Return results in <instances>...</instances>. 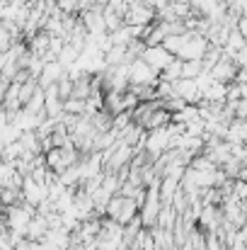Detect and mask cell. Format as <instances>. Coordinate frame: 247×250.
<instances>
[{
	"mask_svg": "<svg viewBox=\"0 0 247 250\" xmlns=\"http://www.w3.org/2000/svg\"><path fill=\"white\" fill-rule=\"evenodd\" d=\"M138 204L131 199V197H121V194H114L112 199H109V204H107V211H104V216H109V219H114V221H119L121 226H126L131 219H136L138 216Z\"/></svg>",
	"mask_w": 247,
	"mask_h": 250,
	"instance_id": "6da1fadb",
	"label": "cell"
},
{
	"mask_svg": "<svg viewBox=\"0 0 247 250\" xmlns=\"http://www.w3.org/2000/svg\"><path fill=\"white\" fill-rule=\"evenodd\" d=\"M34 214H37V207L24 202V199H19L17 204L7 207V226H10V231H17V233L27 236V224L32 221Z\"/></svg>",
	"mask_w": 247,
	"mask_h": 250,
	"instance_id": "7a4b0ae2",
	"label": "cell"
},
{
	"mask_svg": "<svg viewBox=\"0 0 247 250\" xmlns=\"http://www.w3.org/2000/svg\"><path fill=\"white\" fill-rule=\"evenodd\" d=\"M160 209H163V202H160L158 185L146 187V202H143V207H141V211H138V216H141V221H143L146 229H153V226L158 224V214H160Z\"/></svg>",
	"mask_w": 247,
	"mask_h": 250,
	"instance_id": "3957f363",
	"label": "cell"
},
{
	"mask_svg": "<svg viewBox=\"0 0 247 250\" xmlns=\"http://www.w3.org/2000/svg\"><path fill=\"white\" fill-rule=\"evenodd\" d=\"M206 49H209V39H206L204 34H199V32H187V39H184V44H182L177 59H182V61H201L204 54H206Z\"/></svg>",
	"mask_w": 247,
	"mask_h": 250,
	"instance_id": "277c9868",
	"label": "cell"
},
{
	"mask_svg": "<svg viewBox=\"0 0 247 250\" xmlns=\"http://www.w3.org/2000/svg\"><path fill=\"white\" fill-rule=\"evenodd\" d=\"M155 22V10L146 2V0H129V10L124 15V24H138L146 27Z\"/></svg>",
	"mask_w": 247,
	"mask_h": 250,
	"instance_id": "5b68a950",
	"label": "cell"
},
{
	"mask_svg": "<svg viewBox=\"0 0 247 250\" xmlns=\"http://www.w3.org/2000/svg\"><path fill=\"white\" fill-rule=\"evenodd\" d=\"M170 146V129L160 126V129H151L148 136H146V156L148 161L153 163L155 158H160Z\"/></svg>",
	"mask_w": 247,
	"mask_h": 250,
	"instance_id": "8992f818",
	"label": "cell"
},
{
	"mask_svg": "<svg viewBox=\"0 0 247 250\" xmlns=\"http://www.w3.org/2000/svg\"><path fill=\"white\" fill-rule=\"evenodd\" d=\"M129 81H131V85H158L160 73L153 66H148L143 59H136L129 66Z\"/></svg>",
	"mask_w": 247,
	"mask_h": 250,
	"instance_id": "52a82bcc",
	"label": "cell"
},
{
	"mask_svg": "<svg viewBox=\"0 0 247 250\" xmlns=\"http://www.w3.org/2000/svg\"><path fill=\"white\" fill-rule=\"evenodd\" d=\"M80 22L85 24V29L90 34H104L107 32V24H104V7L102 5H92L90 10H85L78 15Z\"/></svg>",
	"mask_w": 247,
	"mask_h": 250,
	"instance_id": "ba28073f",
	"label": "cell"
},
{
	"mask_svg": "<svg viewBox=\"0 0 247 250\" xmlns=\"http://www.w3.org/2000/svg\"><path fill=\"white\" fill-rule=\"evenodd\" d=\"M174 95L182 97L187 104H199L204 100V95H201V90L196 85V78H179V81H174Z\"/></svg>",
	"mask_w": 247,
	"mask_h": 250,
	"instance_id": "9c48e42d",
	"label": "cell"
},
{
	"mask_svg": "<svg viewBox=\"0 0 247 250\" xmlns=\"http://www.w3.org/2000/svg\"><path fill=\"white\" fill-rule=\"evenodd\" d=\"M172 59H174V56H172V54H170V51L165 49L163 44H155V46H146V51H143V61H146L148 66H153V68H155L158 73L163 71V68L167 66V63H170V61H172Z\"/></svg>",
	"mask_w": 247,
	"mask_h": 250,
	"instance_id": "30bf717a",
	"label": "cell"
},
{
	"mask_svg": "<svg viewBox=\"0 0 247 250\" xmlns=\"http://www.w3.org/2000/svg\"><path fill=\"white\" fill-rule=\"evenodd\" d=\"M211 76H213V81H221V83H233L235 81V76H238V66H235V61L233 59H228L226 54L221 56V61L209 71Z\"/></svg>",
	"mask_w": 247,
	"mask_h": 250,
	"instance_id": "8fae6325",
	"label": "cell"
},
{
	"mask_svg": "<svg viewBox=\"0 0 247 250\" xmlns=\"http://www.w3.org/2000/svg\"><path fill=\"white\" fill-rule=\"evenodd\" d=\"M66 73H68V68H66L61 61H49V63H44V71H41V76H39V87H49V85L58 83Z\"/></svg>",
	"mask_w": 247,
	"mask_h": 250,
	"instance_id": "7c38bea8",
	"label": "cell"
},
{
	"mask_svg": "<svg viewBox=\"0 0 247 250\" xmlns=\"http://www.w3.org/2000/svg\"><path fill=\"white\" fill-rule=\"evenodd\" d=\"M46 231H49V221H46V216L34 214L32 221L27 224V238H29V241H44Z\"/></svg>",
	"mask_w": 247,
	"mask_h": 250,
	"instance_id": "4fadbf2b",
	"label": "cell"
},
{
	"mask_svg": "<svg viewBox=\"0 0 247 250\" xmlns=\"http://www.w3.org/2000/svg\"><path fill=\"white\" fill-rule=\"evenodd\" d=\"M170 122H172V114L160 104V107H155V109L151 112V117L146 119L143 129H148V131H151V129H160V126H167Z\"/></svg>",
	"mask_w": 247,
	"mask_h": 250,
	"instance_id": "5bb4252c",
	"label": "cell"
},
{
	"mask_svg": "<svg viewBox=\"0 0 247 250\" xmlns=\"http://www.w3.org/2000/svg\"><path fill=\"white\" fill-rule=\"evenodd\" d=\"M19 144L24 146V151H29V153H34V156L44 153V148H41V139L37 136V131H34V129L22 131V134H19Z\"/></svg>",
	"mask_w": 247,
	"mask_h": 250,
	"instance_id": "9a60e30c",
	"label": "cell"
},
{
	"mask_svg": "<svg viewBox=\"0 0 247 250\" xmlns=\"http://www.w3.org/2000/svg\"><path fill=\"white\" fill-rule=\"evenodd\" d=\"M226 92H228V83L213 81V83L204 90V100H206V102H226Z\"/></svg>",
	"mask_w": 247,
	"mask_h": 250,
	"instance_id": "2e32d148",
	"label": "cell"
},
{
	"mask_svg": "<svg viewBox=\"0 0 247 250\" xmlns=\"http://www.w3.org/2000/svg\"><path fill=\"white\" fill-rule=\"evenodd\" d=\"M182 68H184V61L174 56L163 71H160V78H163V81H170V83H174V81H179V78H182Z\"/></svg>",
	"mask_w": 247,
	"mask_h": 250,
	"instance_id": "e0dca14e",
	"label": "cell"
},
{
	"mask_svg": "<svg viewBox=\"0 0 247 250\" xmlns=\"http://www.w3.org/2000/svg\"><path fill=\"white\" fill-rule=\"evenodd\" d=\"M199 117H201V114H199V104H184V109H179V112L172 114V122L189 124V122H194V119H199Z\"/></svg>",
	"mask_w": 247,
	"mask_h": 250,
	"instance_id": "ac0fdd59",
	"label": "cell"
},
{
	"mask_svg": "<svg viewBox=\"0 0 247 250\" xmlns=\"http://www.w3.org/2000/svg\"><path fill=\"white\" fill-rule=\"evenodd\" d=\"M80 54H82L80 49H76L71 42H66V44H63V49H61V54H58V61L68 68V66H73V63L80 59Z\"/></svg>",
	"mask_w": 247,
	"mask_h": 250,
	"instance_id": "d6986e66",
	"label": "cell"
},
{
	"mask_svg": "<svg viewBox=\"0 0 247 250\" xmlns=\"http://www.w3.org/2000/svg\"><path fill=\"white\" fill-rule=\"evenodd\" d=\"M104 61H107V66H121V63H129V59H126V46H112V49L104 54Z\"/></svg>",
	"mask_w": 247,
	"mask_h": 250,
	"instance_id": "ffe728a7",
	"label": "cell"
},
{
	"mask_svg": "<svg viewBox=\"0 0 247 250\" xmlns=\"http://www.w3.org/2000/svg\"><path fill=\"white\" fill-rule=\"evenodd\" d=\"M44 100H46L44 87H37V92L29 97V102L24 104V109H29V112H34V114H44V117H46V112H44Z\"/></svg>",
	"mask_w": 247,
	"mask_h": 250,
	"instance_id": "44dd1931",
	"label": "cell"
},
{
	"mask_svg": "<svg viewBox=\"0 0 247 250\" xmlns=\"http://www.w3.org/2000/svg\"><path fill=\"white\" fill-rule=\"evenodd\" d=\"M22 153H24V146H22V144H19V139H17V141H12V144H7V146L2 148V161L15 163Z\"/></svg>",
	"mask_w": 247,
	"mask_h": 250,
	"instance_id": "7402d4cb",
	"label": "cell"
},
{
	"mask_svg": "<svg viewBox=\"0 0 247 250\" xmlns=\"http://www.w3.org/2000/svg\"><path fill=\"white\" fill-rule=\"evenodd\" d=\"M15 175H17V167H15V163L0 161V187H10Z\"/></svg>",
	"mask_w": 247,
	"mask_h": 250,
	"instance_id": "603a6c76",
	"label": "cell"
},
{
	"mask_svg": "<svg viewBox=\"0 0 247 250\" xmlns=\"http://www.w3.org/2000/svg\"><path fill=\"white\" fill-rule=\"evenodd\" d=\"M22 199V189H15V187H0V202L5 207H12Z\"/></svg>",
	"mask_w": 247,
	"mask_h": 250,
	"instance_id": "cb8c5ba5",
	"label": "cell"
},
{
	"mask_svg": "<svg viewBox=\"0 0 247 250\" xmlns=\"http://www.w3.org/2000/svg\"><path fill=\"white\" fill-rule=\"evenodd\" d=\"M104 24H107V32H114L119 27H124V17L109 7H104Z\"/></svg>",
	"mask_w": 247,
	"mask_h": 250,
	"instance_id": "d4e9b609",
	"label": "cell"
},
{
	"mask_svg": "<svg viewBox=\"0 0 247 250\" xmlns=\"http://www.w3.org/2000/svg\"><path fill=\"white\" fill-rule=\"evenodd\" d=\"M63 112L66 114H85V100H78V97H68L63 100Z\"/></svg>",
	"mask_w": 247,
	"mask_h": 250,
	"instance_id": "484cf974",
	"label": "cell"
},
{
	"mask_svg": "<svg viewBox=\"0 0 247 250\" xmlns=\"http://www.w3.org/2000/svg\"><path fill=\"white\" fill-rule=\"evenodd\" d=\"M201 71H204V63H201V61H184L182 78H196Z\"/></svg>",
	"mask_w": 247,
	"mask_h": 250,
	"instance_id": "4316f807",
	"label": "cell"
},
{
	"mask_svg": "<svg viewBox=\"0 0 247 250\" xmlns=\"http://www.w3.org/2000/svg\"><path fill=\"white\" fill-rule=\"evenodd\" d=\"M163 102V107L170 112V114H174V112H179V109H184V100L182 97H177V95H172V97H167V100H160Z\"/></svg>",
	"mask_w": 247,
	"mask_h": 250,
	"instance_id": "83f0119b",
	"label": "cell"
},
{
	"mask_svg": "<svg viewBox=\"0 0 247 250\" xmlns=\"http://www.w3.org/2000/svg\"><path fill=\"white\" fill-rule=\"evenodd\" d=\"M233 197H235L238 202H245L247 199V180L238 177V180L233 182Z\"/></svg>",
	"mask_w": 247,
	"mask_h": 250,
	"instance_id": "f1b7e54d",
	"label": "cell"
},
{
	"mask_svg": "<svg viewBox=\"0 0 247 250\" xmlns=\"http://www.w3.org/2000/svg\"><path fill=\"white\" fill-rule=\"evenodd\" d=\"M228 104L233 107V114H235L238 119H247V97L238 100V102H228Z\"/></svg>",
	"mask_w": 247,
	"mask_h": 250,
	"instance_id": "f546056e",
	"label": "cell"
},
{
	"mask_svg": "<svg viewBox=\"0 0 247 250\" xmlns=\"http://www.w3.org/2000/svg\"><path fill=\"white\" fill-rule=\"evenodd\" d=\"M10 248H15V241H12V233L5 231V233H0V250H10Z\"/></svg>",
	"mask_w": 247,
	"mask_h": 250,
	"instance_id": "4dcf8cb0",
	"label": "cell"
},
{
	"mask_svg": "<svg viewBox=\"0 0 247 250\" xmlns=\"http://www.w3.org/2000/svg\"><path fill=\"white\" fill-rule=\"evenodd\" d=\"M235 29H238V32H240V34H243V37L247 39V15H240V17H238V24H235Z\"/></svg>",
	"mask_w": 247,
	"mask_h": 250,
	"instance_id": "1f68e13d",
	"label": "cell"
},
{
	"mask_svg": "<svg viewBox=\"0 0 247 250\" xmlns=\"http://www.w3.org/2000/svg\"><path fill=\"white\" fill-rule=\"evenodd\" d=\"M66 250H87V248H85V243H80V241H71Z\"/></svg>",
	"mask_w": 247,
	"mask_h": 250,
	"instance_id": "d6a6232c",
	"label": "cell"
},
{
	"mask_svg": "<svg viewBox=\"0 0 247 250\" xmlns=\"http://www.w3.org/2000/svg\"><path fill=\"white\" fill-rule=\"evenodd\" d=\"M90 250H99V248H90Z\"/></svg>",
	"mask_w": 247,
	"mask_h": 250,
	"instance_id": "836d02e7",
	"label": "cell"
}]
</instances>
